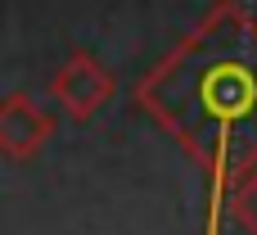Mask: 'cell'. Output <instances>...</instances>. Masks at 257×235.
<instances>
[{
    "label": "cell",
    "instance_id": "cell-2",
    "mask_svg": "<svg viewBox=\"0 0 257 235\" xmlns=\"http://www.w3.org/2000/svg\"><path fill=\"white\" fill-rule=\"evenodd\" d=\"M50 100L72 118V122H86L95 118L108 100H113V72L90 54V50H72L59 72L50 77Z\"/></svg>",
    "mask_w": 257,
    "mask_h": 235
},
{
    "label": "cell",
    "instance_id": "cell-1",
    "mask_svg": "<svg viewBox=\"0 0 257 235\" xmlns=\"http://www.w3.org/2000/svg\"><path fill=\"white\" fill-rule=\"evenodd\" d=\"M136 104L190 154L217 186L257 168V18L235 0L212 5L149 77Z\"/></svg>",
    "mask_w": 257,
    "mask_h": 235
},
{
    "label": "cell",
    "instance_id": "cell-3",
    "mask_svg": "<svg viewBox=\"0 0 257 235\" xmlns=\"http://www.w3.org/2000/svg\"><path fill=\"white\" fill-rule=\"evenodd\" d=\"M50 136H54V118L32 95H23V91L5 95V104H0V149L9 159H32Z\"/></svg>",
    "mask_w": 257,
    "mask_h": 235
},
{
    "label": "cell",
    "instance_id": "cell-4",
    "mask_svg": "<svg viewBox=\"0 0 257 235\" xmlns=\"http://www.w3.org/2000/svg\"><path fill=\"white\" fill-rule=\"evenodd\" d=\"M230 208L239 217V226L248 235H257V168H248L244 177H235V190H230Z\"/></svg>",
    "mask_w": 257,
    "mask_h": 235
}]
</instances>
